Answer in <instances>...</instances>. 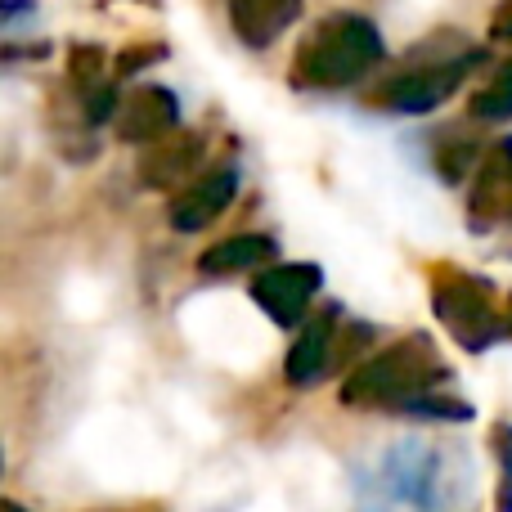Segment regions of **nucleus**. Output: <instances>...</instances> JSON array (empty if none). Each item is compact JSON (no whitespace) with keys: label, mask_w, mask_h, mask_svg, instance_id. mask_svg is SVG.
<instances>
[{"label":"nucleus","mask_w":512,"mask_h":512,"mask_svg":"<svg viewBox=\"0 0 512 512\" xmlns=\"http://www.w3.org/2000/svg\"><path fill=\"white\" fill-rule=\"evenodd\" d=\"M468 221L472 230H495V225L512 221V140H499L481 158L468 198Z\"/></svg>","instance_id":"6"},{"label":"nucleus","mask_w":512,"mask_h":512,"mask_svg":"<svg viewBox=\"0 0 512 512\" xmlns=\"http://www.w3.org/2000/svg\"><path fill=\"white\" fill-rule=\"evenodd\" d=\"M450 378L454 373H450V364L441 360L436 342L414 333V337L391 342L387 351L369 355V360L342 382L337 396H342L346 409H391V414H405L418 396L445 387Z\"/></svg>","instance_id":"1"},{"label":"nucleus","mask_w":512,"mask_h":512,"mask_svg":"<svg viewBox=\"0 0 512 512\" xmlns=\"http://www.w3.org/2000/svg\"><path fill=\"white\" fill-rule=\"evenodd\" d=\"M176 126H180V104H176V95L162 86L135 90V95L122 104V113H117V131H122L126 144L162 140V135H171Z\"/></svg>","instance_id":"9"},{"label":"nucleus","mask_w":512,"mask_h":512,"mask_svg":"<svg viewBox=\"0 0 512 512\" xmlns=\"http://www.w3.org/2000/svg\"><path fill=\"white\" fill-rule=\"evenodd\" d=\"M333 324L337 310H319V315H306L297 324L301 333L288 346V360H283V373H288L292 387H315L328 373V364H333Z\"/></svg>","instance_id":"8"},{"label":"nucleus","mask_w":512,"mask_h":512,"mask_svg":"<svg viewBox=\"0 0 512 512\" xmlns=\"http://www.w3.org/2000/svg\"><path fill=\"white\" fill-rule=\"evenodd\" d=\"M382 486L391 499L436 508L445 499V454L427 441H405L382 459Z\"/></svg>","instance_id":"4"},{"label":"nucleus","mask_w":512,"mask_h":512,"mask_svg":"<svg viewBox=\"0 0 512 512\" xmlns=\"http://www.w3.org/2000/svg\"><path fill=\"white\" fill-rule=\"evenodd\" d=\"M378 59V36L369 27H342V32H328L324 41H315L306 50V59L297 63V81L310 86H342L355 81L369 63Z\"/></svg>","instance_id":"5"},{"label":"nucleus","mask_w":512,"mask_h":512,"mask_svg":"<svg viewBox=\"0 0 512 512\" xmlns=\"http://www.w3.org/2000/svg\"><path fill=\"white\" fill-rule=\"evenodd\" d=\"M198 153H203V144H198L194 135H180L176 144L158 149L149 162H144V185H153V189H176V180L189 176V167L198 162Z\"/></svg>","instance_id":"11"},{"label":"nucleus","mask_w":512,"mask_h":512,"mask_svg":"<svg viewBox=\"0 0 512 512\" xmlns=\"http://www.w3.org/2000/svg\"><path fill=\"white\" fill-rule=\"evenodd\" d=\"M495 450H499V504H495V512H512V423H499Z\"/></svg>","instance_id":"12"},{"label":"nucleus","mask_w":512,"mask_h":512,"mask_svg":"<svg viewBox=\"0 0 512 512\" xmlns=\"http://www.w3.org/2000/svg\"><path fill=\"white\" fill-rule=\"evenodd\" d=\"M504 315H508V337H512V297H508V310H504Z\"/></svg>","instance_id":"15"},{"label":"nucleus","mask_w":512,"mask_h":512,"mask_svg":"<svg viewBox=\"0 0 512 512\" xmlns=\"http://www.w3.org/2000/svg\"><path fill=\"white\" fill-rule=\"evenodd\" d=\"M279 256V243L270 234H234V239L212 243L203 256H198V270L203 274H239V270H261Z\"/></svg>","instance_id":"10"},{"label":"nucleus","mask_w":512,"mask_h":512,"mask_svg":"<svg viewBox=\"0 0 512 512\" xmlns=\"http://www.w3.org/2000/svg\"><path fill=\"white\" fill-rule=\"evenodd\" d=\"M234 194H239V171L234 167L212 171V176L194 180L189 189H180V198L171 203V225H176L180 234L207 230V225L234 203Z\"/></svg>","instance_id":"7"},{"label":"nucleus","mask_w":512,"mask_h":512,"mask_svg":"<svg viewBox=\"0 0 512 512\" xmlns=\"http://www.w3.org/2000/svg\"><path fill=\"white\" fill-rule=\"evenodd\" d=\"M324 288V270L310 261L292 265H261V274L252 279V301L274 319L279 328H297L310 315V301Z\"/></svg>","instance_id":"3"},{"label":"nucleus","mask_w":512,"mask_h":512,"mask_svg":"<svg viewBox=\"0 0 512 512\" xmlns=\"http://www.w3.org/2000/svg\"><path fill=\"white\" fill-rule=\"evenodd\" d=\"M477 113L481 117H495V122L512 117V72L499 81V86H490L486 95H477Z\"/></svg>","instance_id":"13"},{"label":"nucleus","mask_w":512,"mask_h":512,"mask_svg":"<svg viewBox=\"0 0 512 512\" xmlns=\"http://www.w3.org/2000/svg\"><path fill=\"white\" fill-rule=\"evenodd\" d=\"M0 512H23V508H14V504H5V508H0Z\"/></svg>","instance_id":"16"},{"label":"nucleus","mask_w":512,"mask_h":512,"mask_svg":"<svg viewBox=\"0 0 512 512\" xmlns=\"http://www.w3.org/2000/svg\"><path fill=\"white\" fill-rule=\"evenodd\" d=\"M432 310L441 328L463 346L481 355L508 337V315L495 301V288L459 265H436L432 270Z\"/></svg>","instance_id":"2"},{"label":"nucleus","mask_w":512,"mask_h":512,"mask_svg":"<svg viewBox=\"0 0 512 512\" xmlns=\"http://www.w3.org/2000/svg\"><path fill=\"white\" fill-rule=\"evenodd\" d=\"M32 14H36L32 0H0V32H5V27H14V23H27Z\"/></svg>","instance_id":"14"}]
</instances>
